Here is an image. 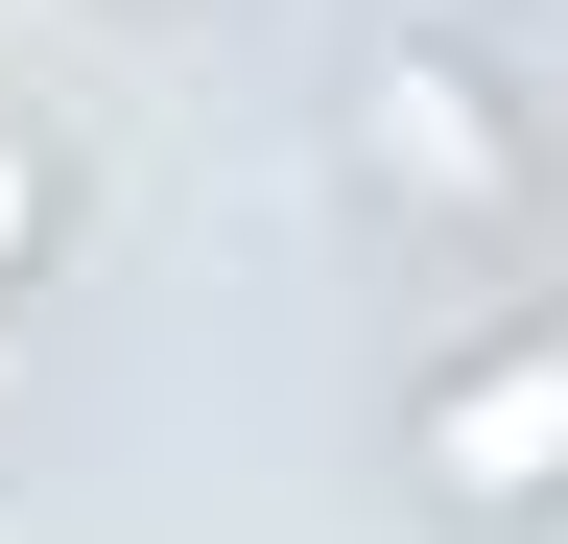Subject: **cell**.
Masks as SVG:
<instances>
[{"label": "cell", "instance_id": "cell-2", "mask_svg": "<svg viewBox=\"0 0 568 544\" xmlns=\"http://www.w3.org/2000/svg\"><path fill=\"white\" fill-rule=\"evenodd\" d=\"M403 497L426 521H568V308H497L474 356L403 379Z\"/></svg>", "mask_w": 568, "mask_h": 544}, {"label": "cell", "instance_id": "cell-3", "mask_svg": "<svg viewBox=\"0 0 568 544\" xmlns=\"http://www.w3.org/2000/svg\"><path fill=\"white\" fill-rule=\"evenodd\" d=\"M48 214H71V166H48V119L0 95V308H24V260H48Z\"/></svg>", "mask_w": 568, "mask_h": 544}, {"label": "cell", "instance_id": "cell-1", "mask_svg": "<svg viewBox=\"0 0 568 544\" xmlns=\"http://www.w3.org/2000/svg\"><path fill=\"white\" fill-rule=\"evenodd\" d=\"M355 189H379L403 237H450V260H497V237H545V95L497 72V48H450V24H379L355 48Z\"/></svg>", "mask_w": 568, "mask_h": 544}]
</instances>
